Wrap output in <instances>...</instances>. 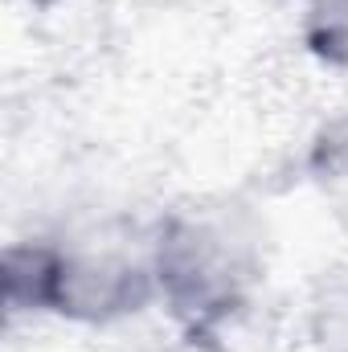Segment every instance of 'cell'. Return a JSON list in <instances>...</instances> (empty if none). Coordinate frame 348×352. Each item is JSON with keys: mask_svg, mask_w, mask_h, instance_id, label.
I'll list each match as a JSON object with an SVG mask.
<instances>
[{"mask_svg": "<svg viewBox=\"0 0 348 352\" xmlns=\"http://www.w3.org/2000/svg\"><path fill=\"white\" fill-rule=\"evenodd\" d=\"M160 307L176 328H226L266 278V230L242 201H193L152 221Z\"/></svg>", "mask_w": 348, "mask_h": 352, "instance_id": "6da1fadb", "label": "cell"}, {"mask_svg": "<svg viewBox=\"0 0 348 352\" xmlns=\"http://www.w3.org/2000/svg\"><path fill=\"white\" fill-rule=\"evenodd\" d=\"M58 295L54 320L78 328H115L160 307L152 226L98 221L70 238H58Z\"/></svg>", "mask_w": 348, "mask_h": 352, "instance_id": "7a4b0ae2", "label": "cell"}, {"mask_svg": "<svg viewBox=\"0 0 348 352\" xmlns=\"http://www.w3.org/2000/svg\"><path fill=\"white\" fill-rule=\"evenodd\" d=\"M58 238H17L0 254V287L12 320H54Z\"/></svg>", "mask_w": 348, "mask_h": 352, "instance_id": "3957f363", "label": "cell"}, {"mask_svg": "<svg viewBox=\"0 0 348 352\" xmlns=\"http://www.w3.org/2000/svg\"><path fill=\"white\" fill-rule=\"evenodd\" d=\"M295 8V33L303 54L332 70L348 74V0H287Z\"/></svg>", "mask_w": 348, "mask_h": 352, "instance_id": "277c9868", "label": "cell"}, {"mask_svg": "<svg viewBox=\"0 0 348 352\" xmlns=\"http://www.w3.org/2000/svg\"><path fill=\"white\" fill-rule=\"evenodd\" d=\"M307 340L316 352H348V274H324L307 295Z\"/></svg>", "mask_w": 348, "mask_h": 352, "instance_id": "5b68a950", "label": "cell"}, {"mask_svg": "<svg viewBox=\"0 0 348 352\" xmlns=\"http://www.w3.org/2000/svg\"><path fill=\"white\" fill-rule=\"evenodd\" d=\"M303 168L312 173L316 184H345L348 180V111L316 127V135L307 140Z\"/></svg>", "mask_w": 348, "mask_h": 352, "instance_id": "8992f818", "label": "cell"}, {"mask_svg": "<svg viewBox=\"0 0 348 352\" xmlns=\"http://www.w3.org/2000/svg\"><path fill=\"white\" fill-rule=\"evenodd\" d=\"M148 352H238V349L217 328H176L168 340H160Z\"/></svg>", "mask_w": 348, "mask_h": 352, "instance_id": "52a82bcc", "label": "cell"}]
</instances>
